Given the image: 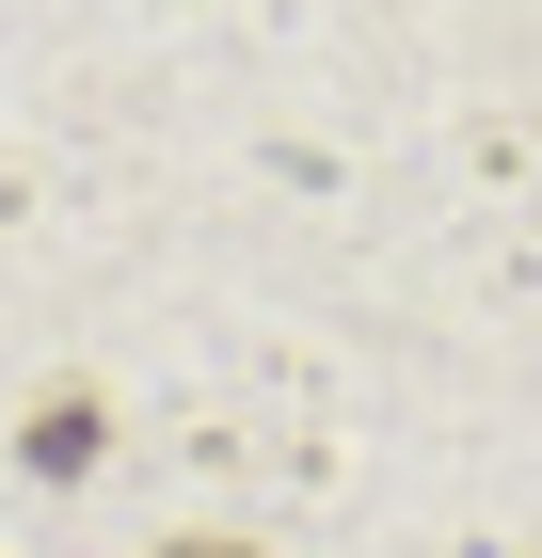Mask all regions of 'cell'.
Masks as SVG:
<instances>
[{
  "mask_svg": "<svg viewBox=\"0 0 542 558\" xmlns=\"http://www.w3.org/2000/svg\"><path fill=\"white\" fill-rule=\"evenodd\" d=\"M160 558H255V543H160Z\"/></svg>",
  "mask_w": 542,
  "mask_h": 558,
  "instance_id": "6da1fadb",
  "label": "cell"
}]
</instances>
